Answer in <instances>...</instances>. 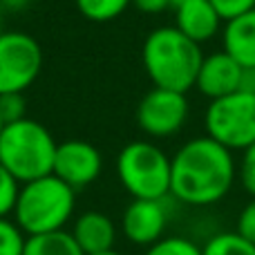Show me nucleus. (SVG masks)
Here are the masks:
<instances>
[{"label": "nucleus", "mask_w": 255, "mask_h": 255, "mask_svg": "<svg viewBox=\"0 0 255 255\" xmlns=\"http://www.w3.org/2000/svg\"><path fill=\"white\" fill-rule=\"evenodd\" d=\"M143 255H202V247L188 238H161L152 247L145 249Z\"/></svg>", "instance_id": "nucleus-18"}, {"label": "nucleus", "mask_w": 255, "mask_h": 255, "mask_svg": "<svg viewBox=\"0 0 255 255\" xmlns=\"http://www.w3.org/2000/svg\"><path fill=\"white\" fill-rule=\"evenodd\" d=\"M27 235L9 217H0V255H22Z\"/></svg>", "instance_id": "nucleus-19"}, {"label": "nucleus", "mask_w": 255, "mask_h": 255, "mask_svg": "<svg viewBox=\"0 0 255 255\" xmlns=\"http://www.w3.org/2000/svg\"><path fill=\"white\" fill-rule=\"evenodd\" d=\"M76 206V190L56 175H45L20 184L13 206V222L25 235L63 231L72 220Z\"/></svg>", "instance_id": "nucleus-3"}, {"label": "nucleus", "mask_w": 255, "mask_h": 255, "mask_svg": "<svg viewBox=\"0 0 255 255\" xmlns=\"http://www.w3.org/2000/svg\"><path fill=\"white\" fill-rule=\"evenodd\" d=\"M2 13H4V9L0 7V34H2Z\"/></svg>", "instance_id": "nucleus-27"}, {"label": "nucleus", "mask_w": 255, "mask_h": 255, "mask_svg": "<svg viewBox=\"0 0 255 255\" xmlns=\"http://www.w3.org/2000/svg\"><path fill=\"white\" fill-rule=\"evenodd\" d=\"M238 179L233 152L211 136L186 141L170 157V195L188 206H211L229 195Z\"/></svg>", "instance_id": "nucleus-1"}, {"label": "nucleus", "mask_w": 255, "mask_h": 255, "mask_svg": "<svg viewBox=\"0 0 255 255\" xmlns=\"http://www.w3.org/2000/svg\"><path fill=\"white\" fill-rule=\"evenodd\" d=\"M2 128H4V124H2V119H0V132H2Z\"/></svg>", "instance_id": "nucleus-29"}, {"label": "nucleus", "mask_w": 255, "mask_h": 255, "mask_svg": "<svg viewBox=\"0 0 255 255\" xmlns=\"http://www.w3.org/2000/svg\"><path fill=\"white\" fill-rule=\"evenodd\" d=\"M70 233L74 235L76 244L85 255H101L115 251L117 226L106 213L88 211L83 215H79Z\"/></svg>", "instance_id": "nucleus-13"}, {"label": "nucleus", "mask_w": 255, "mask_h": 255, "mask_svg": "<svg viewBox=\"0 0 255 255\" xmlns=\"http://www.w3.org/2000/svg\"><path fill=\"white\" fill-rule=\"evenodd\" d=\"M27 112V103L22 92H7L0 94V119L2 124H16V121L25 119Z\"/></svg>", "instance_id": "nucleus-21"}, {"label": "nucleus", "mask_w": 255, "mask_h": 255, "mask_svg": "<svg viewBox=\"0 0 255 255\" xmlns=\"http://www.w3.org/2000/svg\"><path fill=\"white\" fill-rule=\"evenodd\" d=\"M222 45L242 67L255 70V9L224 22Z\"/></svg>", "instance_id": "nucleus-14"}, {"label": "nucleus", "mask_w": 255, "mask_h": 255, "mask_svg": "<svg viewBox=\"0 0 255 255\" xmlns=\"http://www.w3.org/2000/svg\"><path fill=\"white\" fill-rule=\"evenodd\" d=\"M43 70V49L25 31L0 34V94L25 92Z\"/></svg>", "instance_id": "nucleus-7"}, {"label": "nucleus", "mask_w": 255, "mask_h": 255, "mask_svg": "<svg viewBox=\"0 0 255 255\" xmlns=\"http://www.w3.org/2000/svg\"><path fill=\"white\" fill-rule=\"evenodd\" d=\"M204 54L197 43L184 36L175 25L157 27L143 40L141 63L154 88L188 92L195 88Z\"/></svg>", "instance_id": "nucleus-2"}, {"label": "nucleus", "mask_w": 255, "mask_h": 255, "mask_svg": "<svg viewBox=\"0 0 255 255\" xmlns=\"http://www.w3.org/2000/svg\"><path fill=\"white\" fill-rule=\"evenodd\" d=\"M101 255H124V253H119V251H108V253H101Z\"/></svg>", "instance_id": "nucleus-28"}, {"label": "nucleus", "mask_w": 255, "mask_h": 255, "mask_svg": "<svg viewBox=\"0 0 255 255\" xmlns=\"http://www.w3.org/2000/svg\"><path fill=\"white\" fill-rule=\"evenodd\" d=\"M211 4L217 9V13L224 22L255 9V0H211Z\"/></svg>", "instance_id": "nucleus-23"}, {"label": "nucleus", "mask_w": 255, "mask_h": 255, "mask_svg": "<svg viewBox=\"0 0 255 255\" xmlns=\"http://www.w3.org/2000/svg\"><path fill=\"white\" fill-rule=\"evenodd\" d=\"M235 231H238L242 238H247L249 242L255 244V197L249 199L247 206L240 211L238 224H235Z\"/></svg>", "instance_id": "nucleus-24"}, {"label": "nucleus", "mask_w": 255, "mask_h": 255, "mask_svg": "<svg viewBox=\"0 0 255 255\" xmlns=\"http://www.w3.org/2000/svg\"><path fill=\"white\" fill-rule=\"evenodd\" d=\"M103 170V157L97 145L83 139H67L56 145L54 170L61 181L72 186L74 190L94 184Z\"/></svg>", "instance_id": "nucleus-9"}, {"label": "nucleus", "mask_w": 255, "mask_h": 255, "mask_svg": "<svg viewBox=\"0 0 255 255\" xmlns=\"http://www.w3.org/2000/svg\"><path fill=\"white\" fill-rule=\"evenodd\" d=\"M242 74L244 67L231 56L229 52H213L208 56H204L202 67L197 72V81L195 88L199 90V94L213 99L229 97L233 92H240L242 88Z\"/></svg>", "instance_id": "nucleus-11"}, {"label": "nucleus", "mask_w": 255, "mask_h": 255, "mask_svg": "<svg viewBox=\"0 0 255 255\" xmlns=\"http://www.w3.org/2000/svg\"><path fill=\"white\" fill-rule=\"evenodd\" d=\"M206 136L215 139L231 152L255 143V94L233 92L229 97L213 99L204 115Z\"/></svg>", "instance_id": "nucleus-6"}, {"label": "nucleus", "mask_w": 255, "mask_h": 255, "mask_svg": "<svg viewBox=\"0 0 255 255\" xmlns=\"http://www.w3.org/2000/svg\"><path fill=\"white\" fill-rule=\"evenodd\" d=\"M188 99L184 92L152 88L136 106V126L152 139L172 136L188 121Z\"/></svg>", "instance_id": "nucleus-8"}, {"label": "nucleus", "mask_w": 255, "mask_h": 255, "mask_svg": "<svg viewBox=\"0 0 255 255\" xmlns=\"http://www.w3.org/2000/svg\"><path fill=\"white\" fill-rule=\"evenodd\" d=\"M222 25L224 20L211 0H184L175 4V27L197 45L215 38Z\"/></svg>", "instance_id": "nucleus-12"}, {"label": "nucleus", "mask_w": 255, "mask_h": 255, "mask_svg": "<svg viewBox=\"0 0 255 255\" xmlns=\"http://www.w3.org/2000/svg\"><path fill=\"white\" fill-rule=\"evenodd\" d=\"M22 255H85L76 244L70 231H52V233L27 235Z\"/></svg>", "instance_id": "nucleus-15"}, {"label": "nucleus", "mask_w": 255, "mask_h": 255, "mask_svg": "<svg viewBox=\"0 0 255 255\" xmlns=\"http://www.w3.org/2000/svg\"><path fill=\"white\" fill-rule=\"evenodd\" d=\"M34 0H0V7L4 11H25Z\"/></svg>", "instance_id": "nucleus-26"}, {"label": "nucleus", "mask_w": 255, "mask_h": 255, "mask_svg": "<svg viewBox=\"0 0 255 255\" xmlns=\"http://www.w3.org/2000/svg\"><path fill=\"white\" fill-rule=\"evenodd\" d=\"M166 199H132L121 217L124 235L136 247H152L163 238L168 226Z\"/></svg>", "instance_id": "nucleus-10"}, {"label": "nucleus", "mask_w": 255, "mask_h": 255, "mask_svg": "<svg viewBox=\"0 0 255 255\" xmlns=\"http://www.w3.org/2000/svg\"><path fill=\"white\" fill-rule=\"evenodd\" d=\"M117 177L132 199H166L170 157L152 141H130L117 154Z\"/></svg>", "instance_id": "nucleus-5"}, {"label": "nucleus", "mask_w": 255, "mask_h": 255, "mask_svg": "<svg viewBox=\"0 0 255 255\" xmlns=\"http://www.w3.org/2000/svg\"><path fill=\"white\" fill-rule=\"evenodd\" d=\"M132 4L143 13H161L168 7H175L172 0H132Z\"/></svg>", "instance_id": "nucleus-25"}, {"label": "nucleus", "mask_w": 255, "mask_h": 255, "mask_svg": "<svg viewBox=\"0 0 255 255\" xmlns=\"http://www.w3.org/2000/svg\"><path fill=\"white\" fill-rule=\"evenodd\" d=\"M202 255H255V244L242 238L238 231H229L208 238L202 247Z\"/></svg>", "instance_id": "nucleus-16"}, {"label": "nucleus", "mask_w": 255, "mask_h": 255, "mask_svg": "<svg viewBox=\"0 0 255 255\" xmlns=\"http://www.w3.org/2000/svg\"><path fill=\"white\" fill-rule=\"evenodd\" d=\"M172 2H175V4H177V2H184V0H172Z\"/></svg>", "instance_id": "nucleus-30"}, {"label": "nucleus", "mask_w": 255, "mask_h": 255, "mask_svg": "<svg viewBox=\"0 0 255 255\" xmlns=\"http://www.w3.org/2000/svg\"><path fill=\"white\" fill-rule=\"evenodd\" d=\"M132 4V0H76L81 16L92 22H110L119 18Z\"/></svg>", "instance_id": "nucleus-17"}, {"label": "nucleus", "mask_w": 255, "mask_h": 255, "mask_svg": "<svg viewBox=\"0 0 255 255\" xmlns=\"http://www.w3.org/2000/svg\"><path fill=\"white\" fill-rule=\"evenodd\" d=\"M56 145L47 128L25 117L16 124H7L0 132V163L16 177L18 184H27L52 175Z\"/></svg>", "instance_id": "nucleus-4"}, {"label": "nucleus", "mask_w": 255, "mask_h": 255, "mask_svg": "<svg viewBox=\"0 0 255 255\" xmlns=\"http://www.w3.org/2000/svg\"><path fill=\"white\" fill-rule=\"evenodd\" d=\"M18 190H20V184L16 181V177L0 163V217H9L13 213Z\"/></svg>", "instance_id": "nucleus-20"}, {"label": "nucleus", "mask_w": 255, "mask_h": 255, "mask_svg": "<svg viewBox=\"0 0 255 255\" xmlns=\"http://www.w3.org/2000/svg\"><path fill=\"white\" fill-rule=\"evenodd\" d=\"M238 179L244 186V190L251 197H255V143L249 145L242 152V159H240L238 166Z\"/></svg>", "instance_id": "nucleus-22"}]
</instances>
